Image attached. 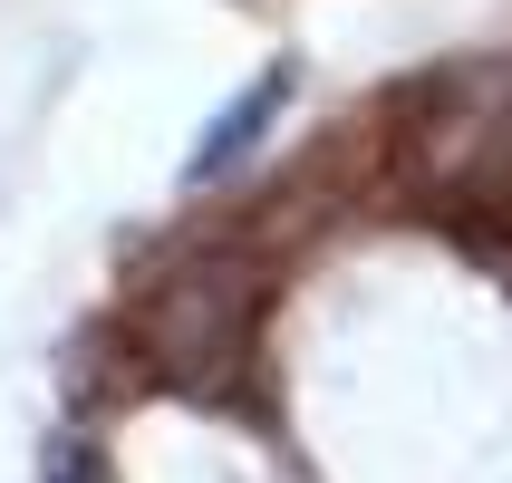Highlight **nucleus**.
I'll list each match as a JSON object with an SVG mask.
<instances>
[{
    "label": "nucleus",
    "mask_w": 512,
    "mask_h": 483,
    "mask_svg": "<svg viewBox=\"0 0 512 483\" xmlns=\"http://www.w3.org/2000/svg\"><path fill=\"white\" fill-rule=\"evenodd\" d=\"M271 107H281V78H261L252 97H242V107H232L223 126H213V145H203V155H194V174H223V165H232V145L252 136V126H261V116H271Z\"/></svg>",
    "instance_id": "f257e3e1"
}]
</instances>
